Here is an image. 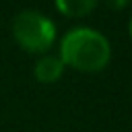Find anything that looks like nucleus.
Returning a JSON list of instances; mask_svg holds the SVG:
<instances>
[{
  "mask_svg": "<svg viewBox=\"0 0 132 132\" xmlns=\"http://www.w3.org/2000/svg\"><path fill=\"white\" fill-rule=\"evenodd\" d=\"M97 6V0H56V8L66 16H85Z\"/></svg>",
  "mask_w": 132,
  "mask_h": 132,
  "instance_id": "obj_4",
  "label": "nucleus"
},
{
  "mask_svg": "<svg viewBox=\"0 0 132 132\" xmlns=\"http://www.w3.org/2000/svg\"><path fill=\"white\" fill-rule=\"evenodd\" d=\"M130 37H132V21H130Z\"/></svg>",
  "mask_w": 132,
  "mask_h": 132,
  "instance_id": "obj_6",
  "label": "nucleus"
},
{
  "mask_svg": "<svg viewBox=\"0 0 132 132\" xmlns=\"http://www.w3.org/2000/svg\"><path fill=\"white\" fill-rule=\"evenodd\" d=\"M111 45L107 37L91 27H74L64 33L60 41V60L82 72H97L107 66Z\"/></svg>",
  "mask_w": 132,
  "mask_h": 132,
  "instance_id": "obj_1",
  "label": "nucleus"
},
{
  "mask_svg": "<svg viewBox=\"0 0 132 132\" xmlns=\"http://www.w3.org/2000/svg\"><path fill=\"white\" fill-rule=\"evenodd\" d=\"M107 2V6H111V8H124L126 4H128V0H105Z\"/></svg>",
  "mask_w": 132,
  "mask_h": 132,
  "instance_id": "obj_5",
  "label": "nucleus"
},
{
  "mask_svg": "<svg viewBox=\"0 0 132 132\" xmlns=\"http://www.w3.org/2000/svg\"><path fill=\"white\" fill-rule=\"evenodd\" d=\"M64 62L60 60V56H52V54H45L41 56L35 66H33V74L39 82H56L62 74H64Z\"/></svg>",
  "mask_w": 132,
  "mask_h": 132,
  "instance_id": "obj_3",
  "label": "nucleus"
},
{
  "mask_svg": "<svg viewBox=\"0 0 132 132\" xmlns=\"http://www.w3.org/2000/svg\"><path fill=\"white\" fill-rule=\"evenodd\" d=\"M12 35L27 52L41 54L56 41V25L39 10H21L12 19Z\"/></svg>",
  "mask_w": 132,
  "mask_h": 132,
  "instance_id": "obj_2",
  "label": "nucleus"
}]
</instances>
